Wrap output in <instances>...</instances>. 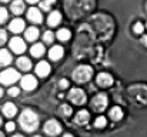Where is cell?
<instances>
[{
  "label": "cell",
  "instance_id": "cell-26",
  "mask_svg": "<svg viewBox=\"0 0 147 137\" xmlns=\"http://www.w3.org/2000/svg\"><path fill=\"white\" fill-rule=\"evenodd\" d=\"M59 111H60V114H61V116L69 117V116L71 114V107H70V106H67V104H61V106H60V109H59Z\"/></svg>",
  "mask_w": 147,
  "mask_h": 137
},
{
  "label": "cell",
  "instance_id": "cell-7",
  "mask_svg": "<svg viewBox=\"0 0 147 137\" xmlns=\"http://www.w3.org/2000/svg\"><path fill=\"white\" fill-rule=\"evenodd\" d=\"M69 100L74 104H84L86 103V93L82 89H71L69 93Z\"/></svg>",
  "mask_w": 147,
  "mask_h": 137
},
{
  "label": "cell",
  "instance_id": "cell-8",
  "mask_svg": "<svg viewBox=\"0 0 147 137\" xmlns=\"http://www.w3.org/2000/svg\"><path fill=\"white\" fill-rule=\"evenodd\" d=\"M45 132L49 134V136H56L61 132V126L57 120H49L46 124H45Z\"/></svg>",
  "mask_w": 147,
  "mask_h": 137
},
{
  "label": "cell",
  "instance_id": "cell-14",
  "mask_svg": "<svg viewBox=\"0 0 147 137\" xmlns=\"http://www.w3.org/2000/svg\"><path fill=\"white\" fill-rule=\"evenodd\" d=\"M27 19L32 22V23H40L42 22V11L39 10V9H34V7H32L29 11H27Z\"/></svg>",
  "mask_w": 147,
  "mask_h": 137
},
{
  "label": "cell",
  "instance_id": "cell-2",
  "mask_svg": "<svg viewBox=\"0 0 147 137\" xmlns=\"http://www.w3.org/2000/svg\"><path fill=\"white\" fill-rule=\"evenodd\" d=\"M19 123L22 126L23 130L26 132H34L37 127H39V116L30 110V109H26L22 111L20 117H19Z\"/></svg>",
  "mask_w": 147,
  "mask_h": 137
},
{
  "label": "cell",
  "instance_id": "cell-43",
  "mask_svg": "<svg viewBox=\"0 0 147 137\" xmlns=\"http://www.w3.org/2000/svg\"><path fill=\"white\" fill-rule=\"evenodd\" d=\"M0 124H1V117H0Z\"/></svg>",
  "mask_w": 147,
  "mask_h": 137
},
{
  "label": "cell",
  "instance_id": "cell-44",
  "mask_svg": "<svg viewBox=\"0 0 147 137\" xmlns=\"http://www.w3.org/2000/svg\"><path fill=\"white\" fill-rule=\"evenodd\" d=\"M36 137H42V136H36Z\"/></svg>",
  "mask_w": 147,
  "mask_h": 137
},
{
  "label": "cell",
  "instance_id": "cell-27",
  "mask_svg": "<svg viewBox=\"0 0 147 137\" xmlns=\"http://www.w3.org/2000/svg\"><path fill=\"white\" fill-rule=\"evenodd\" d=\"M106 123H107L106 117H103V116H98L97 119L94 120V127H97V129H103V127L106 126Z\"/></svg>",
  "mask_w": 147,
  "mask_h": 137
},
{
  "label": "cell",
  "instance_id": "cell-11",
  "mask_svg": "<svg viewBox=\"0 0 147 137\" xmlns=\"http://www.w3.org/2000/svg\"><path fill=\"white\" fill-rule=\"evenodd\" d=\"M97 84L101 87H109L113 84V76L109 73H100L97 76Z\"/></svg>",
  "mask_w": 147,
  "mask_h": 137
},
{
  "label": "cell",
  "instance_id": "cell-42",
  "mask_svg": "<svg viewBox=\"0 0 147 137\" xmlns=\"http://www.w3.org/2000/svg\"><path fill=\"white\" fill-rule=\"evenodd\" d=\"M0 1H9V0H0Z\"/></svg>",
  "mask_w": 147,
  "mask_h": 137
},
{
  "label": "cell",
  "instance_id": "cell-33",
  "mask_svg": "<svg viewBox=\"0 0 147 137\" xmlns=\"http://www.w3.org/2000/svg\"><path fill=\"white\" fill-rule=\"evenodd\" d=\"M19 89H17V87H11V89H9V94H10V96H11V97H16V96H17V94H19Z\"/></svg>",
  "mask_w": 147,
  "mask_h": 137
},
{
  "label": "cell",
  "instance_id": "cell-38",
  "mask_svg": "<svg viewBox=\"0 0 147 137\" xmlns=\"http://www.w3.org/2000/svg\"><path fill=\"white\" fill-rule=\"evenodd\" d=\"M63 137H73V134H70V133H67V134H64Z\"/></svg>",
  "mask_w": 147,
  "mask_h": 137
},
{
  "label": "cell",
  "instance_id": "cell-6",
  "mask_svg": "<svg viewBox=\"0 0 147 137\" xmlns=\"http://www.w3.org/2000/svg\"><path fill=\"white\" fill-rule=\"evenodd\" d=\"M107 96L106 94H103V93H100L97 96H94V99L92 100V107H93V110H96V111H103L106 107H107Z\"/></svg>",
  "mask_w": 147,
  "mask_h": 137
},
{
  "label": "cell",
  "instance_id": "cell-12",
  "mask_svg": "<svg viewBox=\"0 0 147 137\" xmlns=\"http://www.w3.org/2000/svg\"><path fill=\"white\" fill-rule=\"evenodd\" d=\"M63 53H64V50H63V47H61V46H53V47L49 50L50 60H53V61L60 60V59L63 57Z\"/></svg>",
  "mask_w": 147,
  "mask_h": 137
},
{
  "label": "cell",
  "instance_id": "cell-23",
  "mask_svg": "<svg viewBox=\"0 0 147 137\" xmlns=\"http://www.w3.org/2000/svg\"><path fill=\"white\" fill-rule=\"evenodd\" d=\"M30 53H32V56H34V57H40V56L45 54V46L42 45V43H37V45L32 46Z\"/></svg>",
  "mask_w": 147,
  "mask_h": 137
},
{
  "label": "cell",
  "instance_id": "cell-36",
  "mask_svg": "<svg viewBox=\"0 0 147 137\" xmlns=\"http://www.w3.org/2000/svg\"><path fill=\"white\" fill-rule=\"evenodd\" d=\"M142 45L147 46V36H143V37H142Z\"/></svg>",
  "mask_w": 147,
  "mask_h": 137
},
{
  "label": "cell",
  "instance_id": "cell-29",
  "mask_svg": "<svg viewBox=\"0 0 147 137\" xmlns=\"http://www.w3.org/2000/svg\"><path fill=\"white\" fill-rule=\"evenodd\" d=\"M53 39H54V34H53L51 32H46V33L43 34V40H45L46 43H51Z\"/></svg>",
  "mask_w": 147,
  "mask_h": 137
},
{
  "label": "cell",
  "instance_id": "cell-28",
  "mask_svg": "<svg viewBox=\"0 0 147 137\" xmlns=\"http://www.w3.org/2000/svg\"><path fill=\"white\" fill-rule=\"evenodd\" d=\"M54 1H56V0H43V1L40 3V7H42L43 10H49L50 6H51Z\"/></svg>",
  "mask_w": 147,
  "mask_h": 137
},
{
  "label": "cell",
  "instance_id": "cell-39",
  "mask_svg": "<svg viewBox=\"0 0 147 137\" xmlns=\"http://www.w3.org/2000/svg\"><path fill=\"white\" fill-rule=\"evenodd\" d=\"M1 96H3V90L0 89V97H1Z\"/></svg>",
  "mask_w": 147,
  "mask_h": 137
},
{
  "label": "cell",
  "instance_id": "cell-30",
  "mask_svg": "<svg viewBox=\"0 0 147 137\" xmlns=\"http://www.w3.org/2000/svg\"><path fill=\"white\" fill-rule=\"evenodd\" d=\"M133 30H134V33H137V34H142V33H143V30H144V26H143V24L139 22V23H136V24H134Z\"/></svg>",
  "mask_w": 147,
  "mask_h": 137
},
{
  "label": "cell",
  "instance_id": "cell-4",
  "mask_svg": "<svg viewBox=\"0 0 147 137\" xmlns=\"http://www.w3.org/2000/svg\"><path fill=\"white\" fill-rule=\"evenodd\" d=\"M92 76H93V69L86 64L76 67V70L73 72V80L77 83H86L87 80L92 79Z\"/></svg>",
  "mask_w": 147,
  "mask_h": 137
},
{
  "label": "cell",
  "instance_id": "cell-1",
  "mask_svg": "<svg viewBox=\"0 0 147 137\" xmlns=\"http://www.w3.org/2000/svg\"><path fill=\"white\" fill-rule=\"evenodd\" d=\"M96 0H66L64 7L71 19H80L94 9Z\"/></svg>",
  "mask_w": 147,
  "mask_h": 137
},
{
  "label": "cell",
  "instance_id": "cell-20",
  "mask_svg": "<svg viewBox=\"0 0 147 137\" xmlns=\"http://www.w3.org/2000/svg\"><path fill=\"white\" fill-rule=\"evenodd\" d=\"M10 63H11V54L6 49H1L0 50V66H7Z\"/></svg>",
  "mask_w": 147,
  "mask_h": 137
},
{
  "label": "cell",
  "instance_id": "cell-9",
  "mask_svg": "<svg viewBox=\"0 0 147 137\" xmlns=\"http://www.w3.org/2000/svg\"><path fill=\"white\" fill-rule=\"evenodd\" d=\"M36 87H37V80H36L34 76L26 74V76L22 77V89H24V90H33Z\"/></svg>",
  "mask_w": 147,
  "mask_h": 137
},
{
  "label": "cell",
  "instance_id": "cell-37",
  "mask_svg": "<svg viewBox=\"0 0 147 137\" xmlns=\"http://www.w3.org/2000/svg\"><path fill=\"white\" fill-rule=\"evenodd\" d=\"M26 1H29V3H37L39 0H26Z\"/></svg>",
  "mask_w": 147,
  "mask_h": 137
},
{
  "label": "cell",
  "instance_id": "cell-13",
  "mask_svg": "<svg viewBox=\"0 0 147 137\" xmlns=\"http://www.w3.org/2000/svg\"><path fill=\"white\" fill-rule=\"evenodd\" d=\"M36 73H37V76H40V77H46V76H49L50 64L47 63V61H39L37 66H36Z\"/></svg>",
  "mask_w": 147,
  "mask_h": 137
},
{
  "label": "cell",
  "instance_id": "cell-18",
  "mask_svg": "<svg viewBox=\"0 0 147 137\" xmlns=\"http://www.w3.org/2000/svg\"><path fill=\"white\" fill-rule=\"evenodd\" d=\"M24 37H26V40H29V42H34V40L39 37V29H37V27H29V29H26Z\"/></svg>",
  "mask_w": 147,
  "mask_h": 137
},
{
  "label": "cell",
  "instance_id": "cell-31",
  "mask_svg": "<svg viewBox=\"0 0 147 137\" xmlns=\"http://www.w3.org/2000/svg\"><path fill=\"white\" fill-rule=\"evenodd\" d=\"M6 20H7V10L1 7V9H0V24L4 23Z\"/></svg>",
  "mask_w": 147,
  "mask_h": 137
},
{
  "label": "cell",
  "instance_id": "cell-3",
  "mask_svg": "<svg viewBox=\"0 0 147 137\" xmlns=\"http://www.w3.org/2000/svg\"><path fill=\"white\" fill-rule=\"evenodd\" d=\"M129 96L130 99L140 104V106H146L147 104V86L144 84H136V86H131L129 89Z\"/></svg>",
  "mask_w": 147,
  "mask_h": 137
},
{
  "label": "cell",
  "instance_id": "cell-16",
  "mask_svg": "<svg viewBox=\"0 0 147 137\" xmlns=\"http://www.w3.org/2000/svg\"><path fill=\"white\" fill-rule=\"evenodd\" d=\"M24 30V22L22 19H14L11 23H10V32L13 33H20Z\"/></svg>",
  "mask_w": 147,
  "mask_h": 137
},
{
  "label": "cell",
  "instance_id": "cell-10",
  "mask_svg": "<svg viewBox=\"0 0 147 137\" xmlns=\"http://www.w3.org/2000/svg\"><path fill=\"white\" fill-rule=\"evenodd\" d=\"M10 49H11L14 53L20 54V53H23V51L26 50V43H24V40L20 39V37H13V39L10 40Z\"/></svg>",
  "mask_w": 147,
  "mask_h": 137
},
{
  "label": "cell",
  "instance_id": "cell-25",
  "mask_svg": "<svg viewBox=\"0 0 147 137\" xmlns=\"http://www.w3.org/2000/svg\"><path fill=\"white\" fill-rule=\"evenodd\" d=\"M110 117H111V120H116V121L121 120V119H123V110H121L120 107H111V110H110Z\"/></svg>",
  "mask_w": 147,
  "mask_h": 137
},
{
  "label": "cell",
  "instance_id": "cell-35",
  "mask_svg": "<svg viewBox=\"0 0 147 137\" xmlns=\"http://www.w3.org/2000/svg\"><path fill=\"white\" fill-rule=\"evenodd\" d=\"M67 86H69V83H67L64 79H63V80H60V87H61V89H64V87H67Z\"/></svg>",
  "mask_w": 147,
  "mask_h": 137
},
{
  "label": "cell",
  "instance_id": "cell-41",
  "mask_svg": "<svg viewBox=\"0 0 147 137\" xmlns=\"http://www.w3.org/2000/svg\"><path fill=\"white\" fill-rule=\"evenodd\" d=\"M0 137H4V134H3V133H1V132H0Z\"/></svg>",
  "mask_w": 147,
  "mask_h": 137
},
{
  "label": "cell",
  "instance_id": "cell-40",
  "mask_svg": "<svg viewBox=\"0 0 147 137\" xmlns=\"http://www.w3.org/2000/svg\"><path fill=\"white\" fill-rule=\"evenodd\" d=\"M13 137H23V136H20V134H16V136H13Z\"/></svg>",
  "mask_w": 147,
  "mask_h": 137
},
{
  "label": "cell",
  "instance_id": "cell-19",
  "mask_svg": "<svg viewBox=\"0 0 147 137\" xmlns=\"http://www.w3.org/2000/svg\"><path fill=\"white\" fill-rule=\"evenodd\" d=\"M16 113H17V109H16V106L13 103H6L3 106V114L6 117H13Z\"/></svg>",
  "mask_w": 147,
  "mask_h": 137
},
{
  "label": "cell",
  "instance_id": "cell-45",
  "mask_svg": "<svg viewBox=\"0 0 147 137\" xmlns=\"http://www.w3.org/2000/svg\"><path fill=\"white\" fill-rule=\"evenodd\" d=\"M146 27H147V23H146Z\"/></svg>",
  "mask_w": 147,
  "mask_h": 137
},
{
  "label": "cell",
  "instance_id": "cell-32",
  "mask_svg": "<svg viewBox=\"0 0 147 137\" xmlns=\"http://www.w3.org/2000/svg\"><path fill=\"white\" fill-rule=\"evenodd\" d=\"M6 40H7V34H6V32H4V30H0V45H3Z\"/></svg>",
  "mask_w": 147,
  "mask_h": 137
},
{
  "label": "cell",
  "instance_id": "cell-21",
  "mask_svg": "<svg viewBox=\"0 0 147 137\" xmlns=\"http://www.w3.org/2000/svg\"><path fill=\"white\" fill-rule=\"evenodd\" d=\"M60 22H61V14L59 11H51L47 17V23L50 26H57Z\"/></svg>",
  "mask_w": 147,
  "mask_h": 137
},
{
  "label": "cell",
  "instance_id": "cell-34",
  "mask_svg": "<svg viewBox=\"0 0 147 137\" xmlns=\"http://www.w3.org/2000/svg\"><path fill=\"white\" fill-rule=\"evenodd\" d=\"M14 127H16V126H14V123H11V121L6 124V130H7V132H13V130H14Z\"/></svg>",
  "mask_w": 147,
  "mask_h": 137
},
{
  "label": "cell",
  "instance_id": "cell-22",
  "mask_svg": "<svg viewBox=\"0 0 147 137\" xmlns=\"http://www.w3.org/2000/svg\"><path fill=\"white\" fill-rule=\"evenodd\" d=\"M11 11L14 14H22L24 11V3H23V0H14L11 3Z\"/></svg>",
  "mask_w": 147,
  "mask_h": 137
},
{
  "label": "cell",
  "instance_id": "cell-5",
  "mask_svg": "<svg viewBox=\"0 0 147 137\" xmlns=\"http://www.w3.org/2000/svg\"><path fill=\"white\" fill-rule=\"evenodd\" d=\"M19 77H20V74H19L17 70H14V69H7V70H4V72L0 73V83L9 86V84L16 83V82L19 80Z\"/></svg>",
  "mask_w": 147,
  "mask_h": 137
},
{
  "label": "cell",
  "instance_id": "cell-15",
  "mask_svg": "<svg viewBox=\"0 0 147 137\" xmlns=\"http://www.w3.org/2000/svg\"><path fill=\"white\" fill-rule=\"evenodd\" d=\"M89 120H90V114H89L87 110H80L76 114V119H74V121L77 124H86V123H89Z\"/></svg>",
  "mask_w": 147,
  "mask_h": 137
},
{
  "label": "cell",
  "instance_id": "cell-46",
  "mask_svg": "<svg viewBox=\"0 0 147 137\" xmlns=\"http://www.w3.org/2000/svg\"><path fill=\"white\" fill-rule=\"evenodd\" d=\"M146 7H147V4H146Z\"/></svg>",
  "mask_w": 147,
  "mask_h": 137
},
{
  "label": "cell",
  "instance_id": "cell-17",
  "mask_svg": "<svg viewBox=\"0 0 147 137\" xmlns=\"http://www.w3.org/2000/svg\"><path fill=\"white\" fill-rule=\"evenodd\" d=\"M17 67L23 72H29L32 69V61L29 57H19L17 59Z\"/></svg>",
  "mask_w": 147,
  "mask_h": 137
},
{
  "label": "cell",
  "instance_id": "cell-24",
  "mask_svg": "<svg viewBox=\"0 0 147 137\" xmlns=\"http://www.w3.org/2000/svg\"><path fill=\"white\" fill-rule=\"evenodd\" d=\"M56 37H57L59 40H61V42H66V40H69V39L71 37V33H70L69 29H60V30L56 33Z\"/></svg>",
  "mask_w": 147,
  "mask_h": 137
}]
</instances>
